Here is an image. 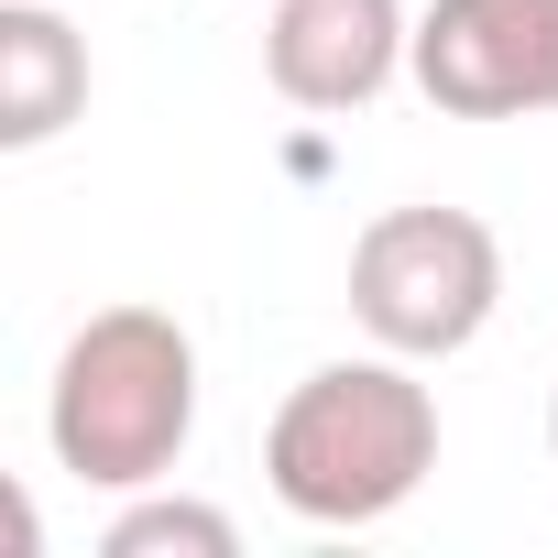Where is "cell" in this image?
<instances>
[{"label":"cell","mask_w":558,"mask_h":558,"mask_svg":"<svg viewBox=\"0 0 558 558\" xmlns=\"http://www.w3.org/2000/svg\"><path fill=\"white\" fill-rule=\"evenodd\" d=\"M438 471V395L405 351L318 362L263 427V482L296 525H384Z\"/></svg>","instance_id":"obj_1"},{"label":"cell","mask_w":558,"mask_h":558,"mask_svg":"<svg viewBox=\"0 0 558 558\" xmlns=\"http://www.w3.org/2000/svg\"><path fill=\"white\" fill-rule=\"evenodd\" d=\"M45 438L66 482L99 493H154L175 482L186 438H197V340L165 307H99L45 384Z\"/></svg>","instance_id":"obj_2"},{"label":"cell","mask_w":558,"mask_h":558,"mask_svg":"<svg viewBox=\"0 0 558 558\" xmlns=\"http://www.w3.org/2000/svg\"><path fill=\"white\" fill-rule=\"evenodd\" d=\"M547 449H558V384H547Z\"/></svg>","instance_id":"obj_8"},{"label":"cell","mask_w":558,"mask_h":558,"mask_svg":"<svg viewBox=\"0 0 558 558\" xmlns=\"http://www.w3.org/2000/svg\"><path fill=\"white\" fill-rule=\"evenodd\" d=\"M405 66H416L405 0H274V23H263V77L296 110H362Z\"/></svg>","instance_id":"obj_5"},{"label":"cell","mask_w":558,"mask_h":558,"mask_svg":"<svg viewBox=\"0 0 558 558\" xmlns=\"http://www.w3.org/2000/svg\"><path fill=\"white\" fill-rule=\"evenodd\" d=\"M99 558H241V525L197 493H132L99 536Z\"/></svg>","instance_id":"obj_7"},{"label":"cell","mask_w":558,"mask_h":558,"mask_svg":"<svg viewBox=\"0 0 558 558\" xmlns=\"http://www.w3.org/2000/svg\"><path fill=\"white\" fill-rule=\"evenodd\" d=\"M504 307V241L493 219L471 208H384L362 241H351V318L373 351H405V362H449L493 329Z\"/></svg>","instance_id":"obj_3"},{"label":"cell","mask_w":558,"mask_h":558,"mask_svg":"<svg viewBox=\"0 0 558 558\" xmlns=\"http://www.w3.org/2000/svg\"><path fill=\"white\" fill-rule=\"evenodd\" d=\"M405 77L449 121H547L558 110V0H427Z\"/></svg>","instance_id":"obj_4"},{"label":"cell","mask_w":558,"mask_h":558,"mask_svg":"<svg viewBox=\"0 0 558 558\" xmlns=\"http://www.w3.org/2000/svg\"><path fill=\"white\" fill-rule=\"evenodd\" d=\"M88 110V34L56 0H0V154H45Z\"/></svg>","instance_id":"obj_6"}]
</instances>
